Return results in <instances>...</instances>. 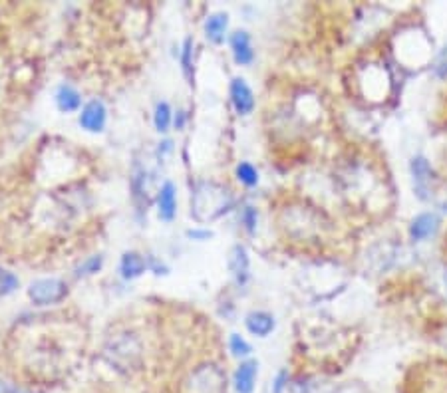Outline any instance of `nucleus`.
<instances>
[{"instance_id": "4468645a", "label": "nucleus", "mask_w": 447, "mask_h": 393, "mask_svg": "<svg viewBox=\"0 0 447 393\" xmlns=\"http://www.w3.org/2000/svg\"><path fill=\"white\" fill-rule=\"evenodd\" d=\"M247 328H249L251 334L265 338V335L272 332L274 320H272V316H268L267 312H253V314L247 316Z\"/></svg>"}, {"instance_id": "ddd939ff", "label": "nucleus", "mask_w": 447, "mask_h": 393, "mask_svg": "<svg viewBox=\"0 0 447 393\" xmlns=\"http://www.w3.org/2000/svg\"><path fill=\"white\" fill-rule=\"evenodd\" d=\"M229 26V16L225 12H217V15L209 16L205 22V34L213 44H221L225 40V32Z\"/></svg>"}, {"instance_id": "7ed1b4c3", "label": "nucleus", "mask_w": 447, "mask_h": 393, "mask_svg": "<svg viewBox=\"0 0 447 393\" xmlns=\"http://www.w3.org/2000/svg\"><path fill=\"white\" fill-rule=\"evenodd\" d=\"M233 204L227 189L215 183H201L193 195V213L197 220H211L229 211Z\"/></svg>"}, {"instance_id": "a211bd4d", "label": "nucleus", "mask_w": 447, "mask_h": 393, "mask_svg": "<svg viewBox=\"0 0 447 393\" xmlns=\"http://www.w3.org/2000/svg\"><path fill=\"white\" fill-rule=\"evenodd\" d=\"M412 171H414V179H416V185L419 189H426V185H428V181H430V165H428V161L421 159V157H417L412 163Z\"/></svg>"}, {"instance_id": "9b49d317", "label": "nucleus", "mask_w": 447, "mask_h": 393, "mask_svg": "<svg viewBox=\"0 0 447 393\" xmlns=\"http://www.w3.org/2000/svg\"><path fill=\"white\" fill-rule=\"evenodd\" d=\"M146 268H148V262L139 252H125L121 256L119 270H121V277L125 280H134V278L141 277L146 272Z\"/></svg>"}, {"instance_id": "dca6fc26", "label": "nucleus", "mask_w": 447, "mask_h": 393, "mask_svg": "<svg viewBox=\"0 0 447 393\" xmlns=\"http://www.w3.org/2000/svg\"><path fill=\"white\" fill-rule=\"evenodd\" d=\"M435 227H437V218L433 215H421L414 220L412 234H414V238L421 241V238H428L435 231Z\"/></svg>"}, {"instance_id": "20e7f679", "label": "nucleus", "mask_w": 447, "mask_h": 393, "mask_svg": "<svg viewBox=\"0 0 447 393\" xmlns=\"http://www.w3.org/2000/svg\"><path fill=\"white\" fill-rule=\"evenodd\" d=\"M185 393H227L225 372L215 364H201L183 381Z\"/></svg>"}, {"instance_id": "f8f14e48", "label": "nucleus", "mask_w": 447, "mask_h": 393, "mask_svg": "<svg viewBox=\"0 0 447 393\" xmlns=\"http://www.w3.org/2000/svg\"><path fill=\"white\" fill-rule=\"evenodd\" d=\"M56 105H58L60 112H64V114L78 112V110L82 107V98H80V94L76 91L74 87L64 84V86H60L58 91H56Z\"/></svg>"}, {"instance_id": "0eeeda50", "label": "nucleus", "mask_w": 447, "mask_h": 393, "mask_svg": "<svg viewBox=\"0 0 447 393\" xmlns=\"http://www.w3.org/2000/svg\"><path fill=\"white\" fill-rule=\"evenodd\" d=\"M231 102L235 105L238 116H249L254 110L253 91L243 78H235L231 82Z\"/></svg>"}, {"instance_id": "f03ea898", "label": "nucleus", "mask_w": 447, "mask_h": 393, "mask_svg": "<svg viewBox=\"0 0 447 393\" xmlns=\"http://www.w3.org/2000/svg\"><path fill=\"white\" fill-rule=\"evenodd\" d=\"M403 393H447V362L414 365L405 376Z\"/></svg>"}, {"instance_id": "5701e85b", "label": "nucleus", "mask_w": 447, "mask_h": 393, "mask_svg": "<svg viewBox=\"0 0 447 393\" xmlns=\"http://www.w3.org/2000/svg\"><path fill=\"white\" fill-rule=\"evenodd\" d=\"M229 346H231V351H233V356H237V358H243V356H249V351H251V346L240 338L238 334L231 335V340H229Z\"/></svg>"}, {"instance_id": "f3484780", "label": "nucleus", "mask_w": 447, "mask_h": 393, "mask_svg": "<svg viewBox=\"0 0 447 393\" xmlns=\"http://www.w3.org/2000/svg\"><path fill=\"white\" fill-rule=\"evenodd\" d=\"M153 123H155V130L159 133H165L169 130V125H171V110L165 102L157 103L155 114H153Z\"/></svg>"}, {"instance_id": "aec40b11", "label": "nucleus", "mask_w": 447, "mask_h": 393, "mask_svg": "<svg viewBox=\"0 0 447 393\" xmlns=\"http://www.w3.org/2000/svg\"><path fill=\"white\" fill-rule=\"evenodd\" d=\"M237 177L238 181H243L249 187H253V185L258 183V173H256V169H254L251 163H240L237 167Z\"/></svg>"}, {"instance_id": "4be33fe9", "label": "nucleus", "mask_w": 447, "mask_h": 393, "mask_svg": "<svg viewBox=\"0 0 447 393\" xmlns=\"http://www.w3.org/2000/svg\"><path fill=\"white\" fill-rule=\"evenodd\" d=\"M102 264H104V256H91L88 261L84 262L82 266H78V270H76V277H89V274H96L100 268H102Z\"/></svg>"}, {"instance_id": "2eb2a0df", "label": "nucleus", "mask_w": 447, "mask_h": 393, "mask_svg": "<svg viewBox=\"0 0 447 393\" xmlns=\"http://www.w3.org/2000/svg\"><path fill=\"white\" fill-rule=\"evenodd\" d=\"M229 268H231V272L237 277L238 282H245L247 272H249V256H247V250L240 247V245H237V247L231 250Z\"/></svg>"}, {"instance_id": "b1692460", "label": "nucleus", "mask_w": 447, "mask_h": 393, "mask_svg": "<svg viewBox=\"0 0 447 393\" xmlns=\"http://www.w3.org/2000/svg\"><path fill=\"white\" fill-rule=\"evenodd\" d=\"M243 220H245V225H247L249 231H254V225H256V211H254L253 207H247V209H245Z\"/></svg>"}, {"instance_id": "6ab92c4d", "label": "nucleus", "mask_w": 447, "mask_h": 393, "mask_svg": "<svg viewBox=\"0 0 447 393\" xmlns=\"http://www.w3.org/2000/svg\"><path fill=\"white\" fill-rule=\"evenodd\" d=\"M18 284H20V280H18L12 272H8V270L0 268V296H8V294H12V292L18 288Z\"/></svg>"}, {"instance_id": "423d86ee", "label": "nucleus", "mask_w": 447, "mask_h": 393, "mask_svg": "<svg viewBox=\"0 0 447 393\" xmlns=\"http://www.w3.org/2000/svg\"><path fill=\"white\" fill-rule=\"evenodd\" d=\"M105 121H107V110H105L104 102L91 100L82 107V114H80L82 130L89 131V133H100V131H104Z\"/></svg>"}, {"instance_id": "6e6552de", "label": "nucleus", "mask_w": 447, "mask_h": 393, "mask_svg": "<svg viewBox=\"0 0 447 393\" xmlns=\"http://www.w3.org/2000/svg\"><path fill=\"white\" fill-rule=\"evenodd\" d=\"M157 207H159V218L161 220H173L175 213H177V191L171 181L164 183V187L159 189L157 195Z\"/></svg>"}, {"instance_id": "39448f33", "label": "nucleus", "mask_w": 447, "mask_h": 393, "mask_svg": "<svg viewBox=\"0 0 447 393\" xmlns=\"http://www.w3.org/2000/svg\"><path fill=\"white\" fill-rule=\"evenodd\" d=\"M66 292H68L66 284L58 278H42L30 284L28 296L34 304L48 306L62 302L66 298Z\"/></svg>"}, {"instance_id": "412c9836", "label": "nucleus", "mask_w": 447, "mask_h": 393, "mask_svg": "<svg viewBox=\"0 0 447 393\" xmlns=\"http://www.w3.org/2000/svg\"><path fill=\"white\" fill-rule=\"evenodd\" d=\"M181 66L187 78H191V68H193V40L187 38L181 50Z\"/></svg>"}, {"instance_id": "9d476101", "label": "nucleus", "mask_w": 447, "mask_h": 393, "mask_svg": "<svg viewBox=\"0 0 447 393\" xmlns=\"http://www.w3.org/2000/svg\"><path fill=\"white\" fill-rule=\"evenodd\" d=\"M231 48H233V56L237 60V64L240 66H247L251 64L254 58L253 46H251V36L247 32H235L233 38H231Z\"/></svg>"}, {"instance_id": "f257e3e1", "label": "nucleus", "mask_w": 447, "mask_h": 393, "mask_svg": "<svg viewBox=\"0 0 447 393\" xmlns=\"http://www.w3.org/2000/svg\"><path fill=\"white\" fill-rule=\"evenodd\" d=\"M344 181H346V193L350 195V199L362 203L364 209L382 211L387 204L389 193L386 189V179L378 173V169L370 161L350 163L344 173Z\"/></svg>"}, {"instance_id": "1a4fd4ad", "label": "nucleus", "mask_w": 447, "mask_h": 393, "mask_svg": "<svg viewBox=\"0 0 447 393\" xmlns=\"http://www.w3.org/2000/svg\"><path fill=\"white\" fill-rule=\"evenodd\" d=\"M256 367H258V364L254 360H247L238 365L237 372H235L237 393H253L254 381H256Z\"/></svg>"}, {"instance_id": "a878e982", "label": "nucleus", "mask_w": 447, "mask_h": 393, "mask_svg": "<svg viewBox=\"0 0 447 393\" xmlns=\"http://www.w3.org/2000/svg\"><path fill=\"white\" fill-rule=\"evenodd\" d=\"M183 125H185V114H183V112H177V116H175V128H177V130H183Z\"/></svg>"}, {"instance_id": "393cba45", "label": "nucleus", "mask_w": 447, "mask_h": 393, "mask_svg": "<svg viewBox=\"0 0 447 393\" xmlns=\"http://www.w3.org/2000/svg\"><path fill=\"white\" fill-rule=\"evenodd\" d=\"M211 234H213L211 231H189L187 236H191V238H199V241H205V238H209Z\"/></svg>"}]
</instances>
